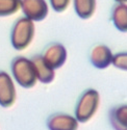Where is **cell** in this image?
I'll use <instances>...</instances> for the list:
<instances>
[{"label":"cell","mask_w":127,"mask_h":130,"mask_svg":"<svg viewBox=\"0 0 127 130\" xmlns=\"http://www.w3.org/2000/svg\"><path fill=\"white\" fill-rule=\"evenodd\" d=\"M35 23L26 17L17 20L10 31V43L15 50L22 51L26 49L35 38Z\"/></svg>","instance_id":"cell-1"},{"label":"cell","mask_w":127,"mask_h":130,"mask_svg":"<svg viewBox=\"0 0 127 130\" xmlns=\"http://www.w3.org/2000/svg\"><path fill=\"white\" fill-rule=\"evenodd\" d=\"M10 70L14 79L23 89H31L36 85L38 79L30 58L16 56L10 63Z\"/></svg>","instance_id":"cell-2"},{"label":"cell","mask_w":127,"mask_h":130,"mask_svg":"<svg viewBox=\"0 0 127 130\" xmlns=\"http://www.w3.org/2000/svg\"><path fill=\"white\" fill-rule=\"evenodd\" d=\"M100 104V95L98 91L88 89L79 97L75 106L74 117L79 123H87L97 112Z\"/></svg>","instance_id":"cell-3"},{"label":"cell","mask_w":127,"mask_h":130,"mask_svg":"<svg viewBox=\"0 0 127 130\" xmlns=\"http://www.w3.org/2000/svg\"><path fill=\"white\" fill-rule=\"evenodd\" d=\"M20 6L25 17L34 22L43 21L49 13L45 0H20Z\"/></svg>","instance_id":"cell-4"},{"label":"cell","mask_w":127,"mask_h":130,"mask_svg":"<svg viewBox=\"0 0 127 130\" xmlns=\"http://www.w3.org/2000/svg\"><path fill=\"white\" fill-rule=\"evenodd\" d=\"M17 99V91L13 78L5 71H0V106L12 107Z\"/></svg>","instance_id":"cell-5"},{"label":"cell","mask_w":127,"mask_h":130,"mask_svg":"<svg viewBox=\"0 0 127 130\" xmlns=\"http://www.w3.org/2000/svg\"><path fill=\"white\" fill-rule=\"evenodd\" d=\"M42 56L52 69L56 70L61 68L67 61L68 52L66 47L60 43H52L45 49Z\"/></svg>","instance_id":"cell-6"},{"label":"cell","mask_w":127,"mask_h":130,"mask_svg":"<svg viewBox=\"0 0 127 130\" xmlns=\"http://www.w3.org/2000/svg\"><path fill=\"white\" fill-rule=\"evenodd\" d=\"M46 126L48 130H78L79 122L74 116L56 112L48 117Z\"/></svg>","instance_id":"cell-7"},{"label":"cell","mask_w":127,"mask_h":130,"mask_svg":"<svg viewBox=\"0 0 127 130\" xmlns=\"http://www.w3.org/2000/svg\"><path fill=\"white\" fill-rule=\"evenodd\" d=\"M114 54L112 50L105 45L95 46L90 54V61L95 68L103 70L108 68L113 61Z\"/></svg>","instance_id":"cell-8"},{"label":"cell","mask_w":127,"mask_h":130,"mask_svg":"<svg viewBox=\"0 0 127 130\" xmlns=\"http://www.w3.org/2000/svg\"><path fill=\"white\" fill-rule=\"evenodd\" d=\"M30 60L34 64L38 81L44 83V84H48L54 80V77H55L54 70L44 60L43 56H42L41 54L34 55L30 58Z\"/></svg>","instance_id":"cell-9"},{"label":"cell","mask_w":127,"mask_h":130,"mask_svg":"<svg viewBox=\"0 0 127 130\" xmlns=\"http://www.w3.org/2000/svg\"><path fill=\"white\" fill-rule=\"evenodd\" d=\"M108 119L114 130H127V104L113 107Z\"/></svg>","instance_id":"cell-10"},{"label":"cell","mask_w":127,"mask_h":130,"mask_svg":"<svg viewBox=\"0 0 127 130\" xmlns=\"http://www.w3.org/2000/svg\"><path fill=\"white\" fill-rule=\"evenodd\" d=\"M112 20L115 27L121 32H127V4L118 3L112 12Z\"/></svg>","instance_id":"cell-11"},{"label":"cell","mask_w":127,"mask_h":130,"mask_svg":"<svg viewBox=\"0 0 127 130\" xmlns=\"http://www.w3.org/2000/svg\"><path fill=\"white\" fill-rule=\"evenodd\" d=\"M74 9L81 19H90L96 9V0H73Z\"/></svg>","instance_id":"cell-12"},{"label":"cell","mask_w":127,"mask_h":130,"mask_svg":"<svg viewBox=\"0 0 127 130\" xmlns=\"http://www.w3.org/2000/svg\"><path fill=\"white\" fill-rule=\"evenodd\" d=\"M20 7V0H0V17L12 16Z\"/></svg>","instance_id":"cell-13"},{"label":"cell","mask_w":127,"mask_h":130,"mask_svg":"<svg viewBox=\"0 0 127 130\" xmlns=\"http://www.w3.org/2000/svg\"><path fill=\"white\" fill-rule=\"evenodd\" d=\"M112 64L117 69L127 71V52H120L115 54Z\"/></svg>","instance_id":"cell-14"},{"label":"cell","mask_w":127,"mask_h":130,"mask_svg":"<svg viewBox=\"0 0 127 130\" xmlns=\"http://www.w3.org/2000/svg\"><path fill=\"white\" fill-rule=\"evenodd\" d=\"M70 0H50V5L56 13L64 12L69 5Z\"/></svg>","instance_id":"cell-15"},{"label":"cell","mask_w":127,"mask_h":130,"mask_svg":"<svg viewBox=\"0 0 127 130\" xmlns=\"http://www.w3.org/2000/svg\"><path fill=\"white\" fill-rule=\"evenodd\" d=\"M116 2H118V3H126L127 2V0H115Z\"/></svg>","instance_id":"cell-16"}]
</instances>
